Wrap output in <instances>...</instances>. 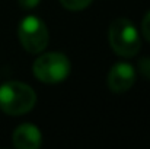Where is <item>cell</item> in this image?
<instances>
[{"label": "cell", "mask_w": 150, "mask_h": 149, "mask_svg": "<svg viewBox=\"0 0 150 149\" xmlns=\"http://www.w3.org/2000/svg\"><path fill=\"white\" fill-rule=\"evenodd\" d=\"M18 38L28 53L38 54L48 46V29L38 16H25L18 25Z\"/></svg>", "instance_id": "277c9868"}, {"label": "cell", "mask_w": 150, "mask_h": 149, "mask_svg": "<svg viewBox=\"0 0 150 149\" xmlns=\"http://www.w3.org/2000/svg\"><path fill=\"white\" fill-rule=\"evenodd\" d=\"M137 67H139V72L142 73V76L144 79L150 81V57L140 58L139 63H137Z\"/></svg>", "instance_id": "ba28073f"}, {"label": "cell", "mask_w": 150, "mask_h": 149, "mask_svg": "<svg viewBox=\"0 0 150 149\" xmlns=\"http://www.w3.org/2000/svg\"><path fill=\"white\" fill-rule=\"evenodd\" d=\"M136 82V70L130 63H117L108 73V86L115 94L127 92Z\"/></svg>", "instance_id": "5b68a950"}, {"label": "cell", "mask_w": 150, "mask_h": 149, "mask_svg": "<svg viewBox=\"0 0 150 149\" xmlns=\"http://www.w3.org/2000/svg\"><path fill=\"white\" fill-rule=\"evenodd\" d=\"M42 143V135L35 124H21L13 132V145L18 149H38Z\"/></svg>", "instance_id": "8992f818"}, {"label": "cell", "mask_w": 150, "mask_h": 149, "mask_svg": "<svg viewBox=\"0 0 150 149\" xmlns=\"http://www.w3.org/2000/svg\"><path fill=\"white\" fill-rule=\"evenodd\" d=\"M142 32H143V37L150 43V10L144 15V18H143V22H142Z\"/></svg>", "instance_id": "9c48e42d"}, {"label": "cell", "mask_w": 150, "mask_h": 149, "mask_svg": "<svg viewBox=\"0 0 150 149\" xmlns=\"http://www.w3.org/2000/svg\"><path fill=\"white\" fill-rule=\"evenodd\" d=\"M34 89L22 82H7L0 86V108L9 115H22L35 107Z\"/></svg>", "instance_id": "6da1fadb"}, {"label": "cell", "mask_w": 150, "mask_h": 149, "mask_svg": "<svg viewBox=\"0 0 150 149\" xmlns=\"http://www.w3.org/2000/svg\"><path fill=\"white\" fill-rule=\"evenodd\" d=\"M109 46L121 57H134L142 48L137 28L127 18L115 19L109 26Z\"/></svg>", "instance_id": "7a4b0ae2"}, {"label": "cell", "mask_w": 150, "mask_h": 149, "mask_svg": "<svg viewBox=\"0 0 150 149\" xmlns=\"http://www.w3.org/2000/svg\"><path fill=\"white\" fill-rule=\"evenodd\" d=\"M93 0H60V3L71 12H77V10H83L86 9Z\"/></svg>", "instance_id": "52a82bcc"}, {"label": "cell", "mask_w": 150, "mask_h": 149, "mask_svg": "<svg viewBox=\"0 0 150 149\" xmlns=\"http://www.w3.org/2000/svg\"><path fill=\"white\" fill-rule=\"evenodd\" d=\"M32 70L44 83H60L70 73V60L63 53H45L34 61Z\"/></svg>", "instance_id": "3957f363"}, {"label": "cell", "mask_w": 150, "mask_h": 149, "mask_svg": "<svg viewBox=\"0 0 150 149\" xmlns=\"http://www.w3.org/2000/svg\"><path fill=\"white\" fill-rule=\"evenodd\" d=\"M18 1L23 9H34V7H37L40 4L41 0H18Z\"/></svg>", "instance_id": "30bf717a"}]
</instances>
